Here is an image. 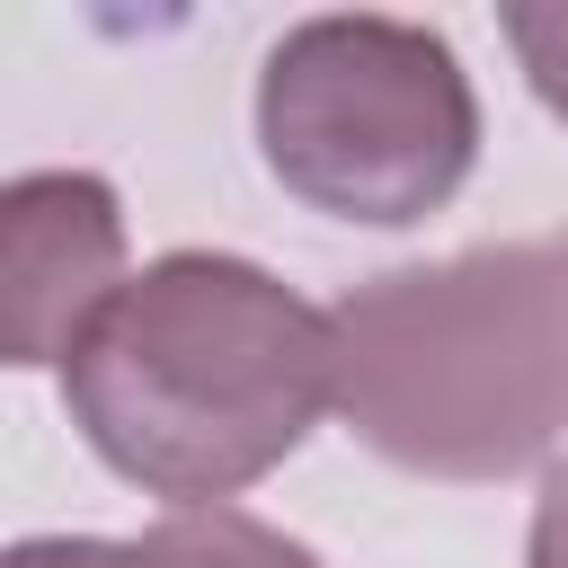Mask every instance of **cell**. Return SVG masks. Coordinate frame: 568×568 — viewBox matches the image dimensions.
Returning <instances> with one entry per match:
<instances>
[{
    "mask_svg": "<svg viewBox=\"0 0 568 568\" xmlns=\"http://www.w3.org/2000/svg\"><path fill=\"white\" fill-rule=\"evenodd\" d=\"M337 399V320L240 248L151 257L71 346L62 408L142 497L222 506L257 488Z\"/></svg>",
    "mask_w": 568,
    "mask_h": 568,
    "instance_id": "6da1fadb",
    "label": "cell"
},
{
    "mask_svg": "<svg viewBox=\"0 0 568 568\" xmlns=\"http://www.w3.org/2000/svg\"><path fill=\"white\" fill-rule=\"evenodd\" d=\"M328 320L337 417L390 470L479 488L568 444V222L364 275Z\"/></svg>",
    "mask_w": 568,
    "mask_h": 568,
    "instance_id": "7a4b0ae2",
    "label": "cell"
},
{
    "mask_svg": "<svg viewBox=\"0 0 568 568\" xmlns=\"http://www.w3.org/2000/svg\"><path fill=\"white\" fill-rule=\"evenodd\" d=\"M257 160L293 204L328 222L408 231L470 186L479 89L453 36L417 18H302L257 62Z\"/></svg>",
    "mask_w": 568,
    "mask_h": 568,
    "instance_id": "3957f363",
    "label": "cell"
},
{
    "mask_svg": "<svg viewBox=\"0 0 568 568\" xmlns=\"http://www.w3.org/2000/svg\"><path fill=\"white\" fill-rule=\"evenodd\" d=\"M124 204L98 169H27L0 186V346L9 364H71L89 320L124 293Z\"/></svg>",
    "mask_w": 568,
    "mask_h": 568,
    "instance_id": "277c9868",
    "label": "cell"
},
{
    "mask_svg": "<svg viewBox=\"0 0 568 568\" xmlns=\"http://www.w3.org/2000/svg\"><path fill=\"white\" fill-rule=\"evenodd\" d=\"M106 568H328V559L248 506H178L142 532L106 541Z\"/></svg>",
    "mask_w": 568,
    "mask_h": 568,
    "instance_id": "5b68a950",
    "label": "cell"
},
{
    "mask_svg": "<svg viewBox=\"0 0 568 568\" xmlns=\"http://www.w3.org/2000/svg\"><path fill=\"white\" fill-rule=\"evenodd\" d=\"M497 36L515 44V71L532 80V98L568 124V0H515V9H497Z\"/></svg>",
    "mask_w": 568,
    "mask_h": 568,
    "instance_id": "8992f818",
    "label": "cell"
},
{
    "mask_svg": "<svg viewBox=\"0 0 568 568\" xmlns=\"http://www.w3.org/2000/svg\"><path fill=\"white\" fill-rule=\"evenodd\" d=\"M524 568H568V462H550V479H541V497H532Z\"/></svg>",
    "mask_w": 568,
    "mask_h": 568,
    "instance_id": "52a82bcc",
    "label": "cell"
},
{
    "mask_svg": "<svg viewBox=\"0 0 568 568\" xmlns=\"http://www.w3.org/2000/svg\"><path fill=\"white\" fill-rule=\"evenodd\" d=\"M0 568H106V532H36V541H9Z\"/></svg>",
    "mask_w": 568,
    "mask_h": 568,
    "instance_id": "ba28073f",
    "label": "cell"
}]
</instances>
